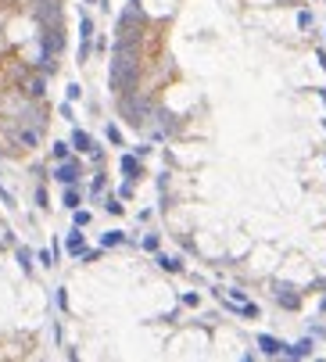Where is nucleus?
Here are the masks:
<instances>
[{"mask_svg": "<svg viewBox=\"0 0 326 362\" xmlns=\"http://www.w3.org/2000/svg\"><path fill=\"white\" fill-rule=\"evenodd\" d=\"M136 75H140V61H136V40H122L115 43V57H111V86L118 94H133L136 90Z\"/></svg>", "mask_w": 326, "mask_h": 362, "instance_id": "nucleus-1", "label": "nucleus"}, {"mask_svg": "<svg viewBox=\"0 0 326 362\" xmlns=\"http://www.w3.org/2000/svg\"><path fill=\"white\" fill-rule=\"evenodd\" d=\"M118 111L129 118V126H144V122H147V115H151V101L136 97V90H133V94H122Z\"/></svg>", "mask_w": 326, "mask_h": 362, "instance_id": "nucleus-2", "label": "nucleus"}, {"mask_svg": "<svg viewBox=\"0 0 326 362\" xmlns=\"http://www.w3.org/2000/svg\"><path fill=\"white\" fill-rule=\"evenodd\" d=\"M65 47V36H61V25H47L40 36V57H57Z\"/></svg>", "mask_w": 326, "mask_h": 362, "instance_id": "nucleus-3", "label": "nucleus"}, {"mask_svg": "<svg viewBox=\"0 0 326 362\" xmlns=\"http://www.w3.org/2000/svg\"><path fill=\"white\" fill-rule=\"evenodd\" d=\"M36 18H40L43 29H47V25H61V4H57V0H40Z\"/></svg>", "mask_w": 326, "mask_h": 362, "instance_id": "nucleus-4", "label": "nucleus"}, {"mask_svg": "<svg viewBox=\"0 0 326 362\" xmlns=\"http://www.w3.org/2000/svg\"><path fill=\"white\" fill-rule=\"evenodd\" d=\"M54 179H57V183H65V187H72L75 183V179H79V161H61L57 165V172H54Z\"/></svg>", "mask_w": 326, "mask_h": 362, "instance_id": "nucleus-5", "label": "nucleus"}, {"mask_svg": "<svg viewBox=\"0 0 326 362\" xmlns=\"http://www.w3.org/2000/svg\"><path fill=\"white\" fill-rule=\"evenodd\" d=\"M72 147H75V151H83V155H97V158H101V151L93 147V140H90V133H86V129H72Z\"/></svg>", "mask_w": 326, "mask_h": 362, "instance_id": "nucleus-6", "label": "nucleus"}, {"mask_svg": "<svg viewBox=\"0 0 326 362\" xmlns=\"http://www.w3.org/2000/svg\"><path fill=\"white\" fill-rule=\"evenodd\" d=\"M258 348H262V355H283V344H279L276 337H269V334L258 337Z\"/></svg>", "mask_w": 326, "mask_h": 362, "instance_id": "nucleus-7", "label": "nucleus"}, {"mask_svg": "<svg viewBox=\"0 0 326 362\" xmlns=\"http://www.w3.org/2000/svg\"><path fill=\"white\" fill-rule=\"evenodd\" d=\"M118 165H122V172H126V179H136L140 176V158L136 155H122Z\"/></svg>", "mask_w": 326, "mask_h": 362, "instance_id": "nucleus-8", "label": "nucleus"}, {"mask_svg": "<svg viewBox=\"0 0 326 362\" xmlns=\"http://www.w3.org/2000/svg\"><path fill=\"white\" fill-rule=\"evenodd\" d=\"M65 248H68L72 255H83V251H86V240H83V233H79V226H75V230L68 233V240H65Z\"/></svg>", "mask_w": 326, "mask_h": 362, "instance_id": "nucleus-9", "label": "nucleus"}, {"mask_svg": "<svg viewBox=\"0 0 326 362\" xmlns=\"http://www.w3.org/2000/svg\"><path fill=\"white\" fill-rule=\"evenodd\" d=\"M276 301H279L283 309H298V305H301V298L294 294L290 287H279V291H276Z\"/></svg>", "mask_w": 326, "mask_h": 362, "instance_id": "nucleus-10", "label": "nucleus"}, {"mask_svg": "<svg viewBox=\"0 0 326 362\" xmlns=\"http://www.w3.org/2000/svg\"><path fill=\"white\" fill-rule=\"evenodd\" d=\"M308 352H312V341H298V344H290V348L283 344V355L287 359H305Z\"/></svg>", "mask_w": 326, "mask_h": 362, "instance_id": "nucleus-11", "label": "nucleus"}, {"mask_svg": "<svg viewBox=\"0 0 326 362\" xmlns=\"http://www.w3.org/2000/svg\"><path fill=\"white\" fill-rule=\"evenodd\" d=\"M158 265L165 269V273H183V262L172 259V255H158Z\"/></svg>", "mask_w": 326, "mask_h": 362, "instance_id": "nucleus-12", "label": "nucleus"}, {"mask_svg": "<svg viewBox=\"0 0 326 362\" xmlns=\"http://www.w3.org/2000/svg\"><path fill=\"white\" fill-rule=\"evenodd\" d=\"M122 240H126V233H118V230H108V233L101 237V244H104V248H118Z\"/></svg>", "mask_w": 326, "mask_h": 362, "instance_id": "nucleus-13", "label": "nucleus"}, {"mask_svg": "<svg viewBox=\"0 0 326 362\" xmlns=\"http://www.w3.org/2000/svg\"><path fill=\"white\" fill-rule=\"evenodd\" d=\"M25 94H29V97H43V79H40V75L25 83Z\"/></svg>", "mask_w": 326, "mask_h": 362, "instance_id": "nucleus-14", "label": "nucleus"}, {"mask_svg": "<svg viewBox=\"0 0 326 362\" xmlns=\"http://www.w3.org/2000/svg\"><path fill=\"white\" fill-rule=\"evenodd\" d=\"M65 208H79V190H75V183L65 187Z\"/></svg>", "mask_w": 326, "mask_h": 362, "instance_id": "nucleus-15", "label": "nucleus"}, {"mask_svg": "<svg viewBox=\"0 0 326 362\" xmlns=\"http://www.w3.org/2000/svg\"><path fill=\"white\" fill-rule=\"evenodd\" d=\"M18 140H22L25 147H36V140H40V137H36V129H22V133H18Z\"/></svg>", "mask_w": 326, "mask_h": 362, "instance_id": "nucleus-16", "label": "nucleus"}, {"mask_svg": "<svg viewBox=\"0 0 326 362\" xmlns=\"http://www.w3.org/2000/svg\"><path fill=\"white\" fill-rule=\"evenodd\" d=\"M104 137H108V140H111V144L118 147V144H122V129H118V126H108V129H104Z\"/></svg>", "mask_w": 326, "mask_h": 362, "instance_id": "nucleus-17", "label": "nucleus"}, {"mask_svg": "<svg viewBox=\"0 0 326 362\" xmlns=\"http://www.w3.org/2000/svg\"><path fill=\"white\" fill-rule=\"evenodd\" d=\"M54 158H57V161H65V158H68V144H65V140H57V144H54Z\"/></svg>", "mask_w": 326, "mask_h": 362, "instance_id": "nucleus-18", "label": "nucleus"}, {"mask_svg": "<svg viewBox=\"0 0 326 362\" xmlns=\"http://www.w3.org/2000/svg\"><path fill=\"white\" fill-rule=\"evenodd\" d=\"M79 33H83V40H90V36H93V22L86 18V14H83V22H79Z\"/></svg>", "mask_w": 326, "mask_h": 362, "instance_id": "nucleus-19", "label": "nucleus"}, {"mask_svg": "<svg viewBox=\"0 0 326 362\" xmlns=\"http://www.w3.org/2000/svg\"><path fill=\"white\" fill-rule=\"evenodd\" d=\"M18 262H22V269H25V273H29V269H33V255H29L25 248L18 251Z\"/></svg>", "mask_w": 326, "mask_h": 362, "instance_id": "nucleus-20", "label": "nucleus"}, {"mask_svg": "<svg viewBox=\"0 0 326 362\" xmlns=\"http://www.w3.org/2000/svg\"><path fill=\"white\" fill-rule=\"evenodd\" d=\"M104 208H108L111 215H122V201H118V198H108V205H104Z\"/></svg>", "mask_w": 326, "mask_h": 362, "instance_id": "nucleus-21", "label": "nucleus"}, {"mask_svg": "<svg viewBox=\"0 0 326 362\" xmlns=\"http://www.w3.org/2000/svg\"><path fill=\"white\" fill-rule=\"evenodd\" d=\"M75 226H79V230L90 226V212H79V208H75Z\"/></svg>", "mask_w": 326, "mask_h": 362, "instance_id": "nucleus-22", "label": "nucleus"}, {"mask_svg": "<svg viewBox=\"0 0 326 362\" xmlns=\"http://www.w3.org/2000/svg\"><path fill=\"white\" fill-rule=\"evenodd\" d=\"M144 251H158V237H154V233L144 237Z\"/></svg>", "mask_w": 326, "mask_h": 362, "instance_id": "nucleus-23", "label": "nucleus"}, {"mask_svg": "<svg viewBox=\"0 0 326 362\" xmlns=\"http://www.w3.org/2000/svg\"><path fill=\"white\" fill-rule=\"evenodd\" d=\"M36 259H40L43 265H54V251H40V255H36Z\"/></svg>", "mask_w": 326, "mask_h": 362, "instance_id": "nucleus-24", "label": "nucleus"}, {"mask_svg": "<svg viewBox=\"0 0 326 362\" xmlns=\"http://www.w3.org/2000/svg\"><path fill=\"white\" fill-rule=\"evenodd\" d=\"M298 25H301V29H308V25H312V14L301 11V14H298Z\"/></svg>", "mask_w": 326, "mask_h": 362, "instance_id": "nucleus-25", "label": "nucleus"}, {"mask_svg": "<svg viewBox=\"0 0 326 362\" xmlns=\"http://www.w3.org/2000/svg\"><path fill=\"white\" fill-rule=\"evenodd\" d=\"M79 94H83V86H75V83H72V86H68V101H79Z\"/></svg>", "mask_w": 326, "mask_h": 362, "instance_id": "nucleus-26", "label": "nucleus"}]
</instances>
